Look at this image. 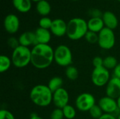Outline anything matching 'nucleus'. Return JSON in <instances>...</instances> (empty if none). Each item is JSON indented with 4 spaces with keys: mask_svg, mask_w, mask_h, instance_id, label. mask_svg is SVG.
I'll list each match as a JSON object with an SVG mask.
<instances>
[{
    "mask_svg": "<svg viewBox=\"0 0 120 119\" xmlns=\"http://www.w3.org/2000/svg\"><path fill=\"white\" fill-rule=\"evenodd\" d=\"M54 61V50L49 44L37 43L31 49V64L38 69H44Z\"/></svg>",
    "mask_w": 120,
    "mask_h": 119,
    "instance_id": "1",
    "label": "nucleus"
},
{
    "mask_svg": "<svg viewBox=\"0 0 120 119\" xmlns=\"http://www.w3.org/2000/svg\"><path fill=\"white\" fill-rule=\"evenodd\" d=\"M30 97L35 105L39 107H46L53 102V92L48 86L39 84L31 89Z\"/></svg>",
    "mask_w": 120,
    "mask_h": 119,
    "instance_id": "2",
    "label": "nucleus"
},
{
    "mask_svg": "<svg viewBox=\"0 0 120 119\" xmlns=\"http://www.w3.org/2000/svg\"><path fill=\"white\" fill-rule=\"evenodd\" d=\"M87 22L81 18H74L68 22L67 36L72 41H77L85 36L88 32Z\"/></svg>",
    "mask_w": 120,
    "mask_h": 119,
    "instance_id": "3",
    "label": "nucleus"
},
{
    "mask_svg": "<svg viewBox=\"0 0 120 119\" xmlns=\"http://www.w3.org/2000/svg\"><path fill=\"white\" fill-rule=\"evenodd\" d=\"M11 61L16 68H23L31 64V49L28 47L19 46L13 49Z\"/></svg>",
    "mask_w": 120,
    "mask_h": 119,
    "instance_id": "4",
    "label": "nucleus"
},
{
    "mask_svg": "<svg viewBox=\"0 0 120 119\" xmlns=\"http://www.w3.org/2000/svg\"><path fill=\"white\" fill-rule=\"evenodd\" d=\"M72 51L68 46L61 44L54 49V61L58 65L68 67L72 65Z\"/></svg>",
    "mask_w": 120,
    "mask_h": 119,
    "instance_id": "5",
    "label": "nucleus"
},
{
    "mask_svg": "<svg viewBox=\"0 0 120 119\" xmlns=\"http://www.w3.org/2000/svg\"><path fill=\"white\" fill-rule=\"evenodd\" d=\"M98 44L103 50H110L115 44V35L112 29L104 27L98 33Z\"/></svg>",
    "mask_w": 120,
    "mask_h": 119,
    "instance_id": "6",
    "label": "nucleus"
},
{
    "mask_svg": "<svg viewBox=\"0 0 120 119\" xmlns=\"http://www.w3.org/2000/svg\"><path fill=\"white\" fill-rule=\"evenodd\" d=\"M110 79L109 70L103 66L94 68L91 74V81L93 84L97 87L106 86Z\"/></svg>",
    "mask_w": 120,
    "mask_h": 119,
    "instance_id": "7",
    "label": "nucleus"
},
{
    "mask_svg": "<svg viewBox=\"0 0 120 119\" xmlns=\"http://www.w3.org/2000/svg\"><path fill=\"white\" fill-rule=\"evenodd\" d=\"M95 105L94 96L89 93H83L79 95L75 100V107L80 112H89Z\"/></svg>",
    "mask_w": 120,
    "mask_h": 119,
    "instance_id": "8",
    "label": "nucleus"
},
{
    "mask_svg": "<svg viewBox=\"0 0 120 119\" xmlns=\"http://www.w3.org/2000/svg\"><path fill=\"white\" fill-rule=\"evenodd\" d=\"M98 105L101 107L104 114L115 115V114L117 111H120L118 109L117 100L108 97L107 95L101 97L99 100Z\"/></svg>",
    "mask_w": 120,
    "mask_h": 119,
    "instance_id": "9",
    "label": "nucleus"
},
{
    "mask_svg": "<svg viewBox=\"0 0 120 119\" xmlns=\"http://www.w3.org/2000/svg\"><path fill=\"white\" fill-rule=\"evenodd\" d=\"M69 93L64 88H61L53 93V103L56 108L62 109L69 105Z\"/></svg>",
    "mask_w": 120,
    "mask_h": 119,
    "instance_id": "10",
    "label": "nucleus"
},
{
    "mask_svg": "<svg viewBox=\"0 0 120 119\" xmlns=\"http://www.w3.org/2000/svg\"><path fill=\"white\" fill-rule=\"evenodd\" d=\"M4 27L8 34L17 33L20 28V20L18 17L13 13L8 14L4 20Z\"/></svg>",
    "mask_w": 120,
    "mask_h": 119,
    "instance_id": "11",
    "label": "nucleus"
},
{
    "mask_svg": "<svg viewBox=\"0 0 120 119\" xmlns=\"http://www.w3.org/2000/svg\"><path fill=\"white\" fill-rule=\"evenodd\" d=\"M106 95L114 99H117L120 96V79L116 76L112 77L105 86Z\"/></svg>",
    "mask_w": 120,
    "mask_h": 119,
    "instance_id": "12",
    "label": "nucleus"
},
{
    "mask_svg": "<svg viewBox=\"0 0 120 119\" xmlns=\"http://www.w3.org/2000/svg\"><path fill=\"white\" fill-rule=\"evenodd\" d=\"M68 23L61 18H56L53 20L52 25L50 31L52 34L57 37H62L67 34Z\"/></svg>",
    "mask_w": 120,
    "mask_h": 119,
    "instance_id": "13",
    "label": "nucleus"
},
{
    "mask_svg": "<svg viewBox=\"0 0 120 119\" xmlns=\"http://www.w3.org/2000/svg\"><path fill=\"white\" fill-rule=\"evenodd\" d=\"M18 41L20 46L28 48L31 46H34L36 44H37L34 32L31 31L25 32L22 34H21L18 37Z\"/></svg>",
    "mask_w": 120,
    "mask_h": 119,
    "instance_id": "14",
    "label": "nucleus"
},
{
    "mask_svg": "<svg viewBox=\"0 0 120 119\" xmlns=\"http://www.w3.org/2000/svg\"><path fill=\"white\" fill-rule=\"evenodd\" d=\"M102 19L105 27L110 29H115L118 26V19L116 15L112 11H105L103 13Z\"/></svg>",
    "mask_w": 120,
    "mask_h": 119,
    "instance_id": "15",
    "label": "nucleus"
},
{
    "mask_svg": "<svg viewBox=\"0 0 120 119\" xmlns=\"http://www.w3.org/2000/svg\"><path fill=\"white\" fill-rule=\"evenodd\" d=\"M34 34L37 43L40 44H49L51 39V32L49 29H46L41 27H38Z\"/></svg>",
    "mask_w": 120,
    "mask_h": 119,
    "instance_id": "16",
    "label": "nucleus"
},
{
    "mask_svg": "<svg viewBox=\"0 0 120 119\" xmlns=\"http://www.w3.org/2000/svg\"><path fill=\"white\" fill-rule=\"evenodd\" d=\"M89 31L98 34L105 27L102 18H91L87 21Z\"/></svg>",
    "mask_w": 120,
    "mask_h": 119,
    "instance_id": "17",
    "label": "nucleus"
},
{
    "mask_svg": "<svg viewBox=\"0 0 120 119\" xmlns=\"http://www.w3.org/2000/svg\"><path fill=\"white\" fill-rule=\"evenodd\" d=\"M13 7L20 13H26L32 8L31 0H12Z\"/></svg>",
    "mask_w": 120,
    "mask_h": 119,
    "instance_id": "18",
    "label": "nucleus"
},
{
    "mask_svg": "<svg viewBox=\"0 0 120 119\" xmlns=\"http://www.w3.org/2000/svg\"><path fill=\"white\" fill-rule=\"evenodd\" d=\"M36 11L42 17H46L51 11V4L46 0H41V1L37 3Z\"/></svg>",
    "mask_w": 120,
    "mask_h": 119,
    "instance_id": "19",
    "label": "nucleus"
},
{
    "mask_svg": "<svg viewBox=\"0 0 120 119\" xmlns=\"http://www.w3.org/2000/svg\"><path fill=\"white\" fill-rule=\"evenodd\" d=\"M63 81L62 78L59 76H54L50 79L47 86H49L50 90L53 93L57 90L63 88Z\"/></svg>",
    "mask_w": 120,
    "mask_h": 119,
    "instance_id": "20",
    "label": "nucleus"
},
{
    "mask_svg": "<svg viewBox=\"0 0 120 119\" xmlns=\"http://www.w3.org/2000/svg\"><path fill=\"white\" fill-rule=\"evenodd\" d=\"M12 64L11 58L7 55H1L0 56V72L4 73L7 72L10 69Z\"/></svg>",
    "mask_w": 120,
    "mask_h": 119,
    "instance_id": "21",
    "label": "nucleus"
},
{
    "mask_svg": "<svg viewBox=\"0 0 120 119\" xmlns=\"http://www.w3.org/2000/svg\"><path fill=\"white\" fill-rule=\"evenodd\" d=\"M118 62L117 59L111 55L107 56L103 59V67L108 70L114 69L117 65Z\"/></svg>",
    "mask_w": 120,
    "mask_h": 119,
    "instance_id": "22",
    "label": "nucleus"
},
{
    "mask_svg": "<svg viewBox=\"0 0 120 119\" xmlns=\"http://www.w3.org/2000/svg\"><path fill=\"white\" fill-rule=\"evenodd\" d=\"M65 76L69 80L75 81L79 76V72L75 67L70 65L65 69Z\"/></svg>",
    "mask_w": 120,
    "mask_h": 119,
    "instance_id": "23",
    "label": "nucleus"
},
{
    "mask_svg": "<svg viewBox=\"0 0 120 119\" xmlns=\"http://www.w3.org/2000/svg\"><path fill=\"white\" fill-rule=\"evenodd\" d=\"M64 117L67 119H73L76 116V109L70 105H66L62 109Z\"/></svg>",
    "mask_w": 120,
    "mask_h": 119,
    "instance_id": "24",
    "label": "nucleus"
},
{
    "mask_svg": "<svg viewBox=\"0 0 120 119\" xmlns=\"http://www.w3.org/2000/svg\"><path fill=\"white\" fill-rule=\"evenodd\" d=\"M91 116L94 119H99L103 114V112L98 106V105H95L89 112Z\"/></svg>",
    "mask_w": 120,
    "mask_h": 119,
    "instance_id": "25",
    "label": "nucleus"
},
{
    "mask_svg": "<svg viewBox=\"0 0 120 119\" xmlns=\"http://www.w3.org/2000/svg\"><path fill=\"white\" fill-rule=\"evenodd\" d=\"M52 22H53V20H51L50 18L47 16L42 17L41 18H40L39 21V27L50 30L51 27L52 25Z\"/></svg>",
    "mask_w": 120,
    "mask_h": 119,
    "instance_id": "26",
    "label": "nucleus"
},
{
    "mask_svg": "<svg viewBox=\"0 0 120 119\" xmlns=\"http://www.w3.org/2000/svg\"><path fill=\"white\" fill-rule=\"evenodd\" d=\"M84 38L87 42L90 43H98V34L91 32V31H88Z\"/></svg>",
    "mask_w": 120,
    "mask_h": 119,
    "instance_id": "27",
    "label": "nucleus"
},
{
    "mask_svg": "<svg viewBox=\"0 0 120 119\" xmlns=\"http://www.w3.org/2000/svg\"><path fill=\"white\" fill-rule=\"evenodd\" d=\"M65 118L63 110L61 109L56 108L51 114L50 119H63Z\"/></svg>",
    "mask_w": 120,
    "mask_h": 119,
    "instance_id": "28",
    "label": "nucleus"
},
{
    "mask_svg": "<svg viewBox=\"0 0 120 119\" xmlns=\"http://www.w3.org/2000/svg\"><path fill=\"white\" fill-rule=\"evenodd\" d=\"M0 119H15V117L8 110L1 109L0 110Z\"/></svg>",
    "mask_w": 120,
    "mask_h": 119,
    "instance_id": "29",
    "label": "nucleus"
},
{
    "mask_svg": "<svg viewBox=\"0 0 120 119\" xmlns=\"http://www.w3.org/2000/svg\"><path fill=\"white\" fill-rule=\"evenodd\" d=\"M7 43H8V46L10 48H13V49H15L18 46H20L18 39H17L15 37H13V36H11V37L8 38V39L7 41Z\"/></svg>",
    "mask_w": 120,
    "mask_h": 119,
    "instance_id": "30",
    "label": "nucleus"
},
{
    "mask_svg": "<svg viewBox=\"0 0 120 119\" xmlns=\"http://www.w3.org/2000/svg\"><path fill=\"white\" fill-rule=\"evenodd\" d=\"M92 63H93L94 68L102 67L103 66V59L100 56H96L93 59Z\"/></svg>",
    "mask_w": 120,
    "mask_h": 119,
    "instance_id": "31",
    "label": "nucleus"
},
{
    "mask_svg": "<svg viewBox=\"0 0 120 119\" xmlns=\"http://www.w3.org/2000/svg\"><path fill=\"white\" fill-rule=\"evenodd\" d=\"M91 18H102L103 13L98 9H93L90 11Z\"/></svg>",
    "mask_w": 120,
    "mask_h": 119,
    "instance_id": "32",
    "label": "nucleus"
},
{
    "mask_svg": "<svg viewBox=\"0 0 120 119\" xmlns=\"http://www.w3.org/2000/svg\"><path fill=\"white\" fill-rule=\"evenodd\" d=\"M113 72H114V76H116L120 79V62L117 64L116 67L113 69Z\"/></svg>",
    "mask_w": 120,
    "mask_h": 119,
    "instance_id": "33",
    "label": "nucleus"
},
{
    "mask_svg": "<svg viewBox=\"0 0 120 119\" xmlns=\"http://www.w3.org/2000/svg\"><path fill=\"white\" fill-rule=\"evenodd\" d=\"M99 119H117V117L113 114H104Z\"/></svg>",
    "mask_w": 120,
    "mask_h": 119,
    "instance_id": "34",
    "label": "nucleus"
},
{
    "mask_svg": "<svg viewBox=\"0 0 120 119\" xmlns=\"http://www.w3.org/2000/svg\"><path fill=\"white\" fill-rule=\"evenodd\" d=\"M30 119H42L41 117H40L39 116H38L37 114H32L31 116H30Z\"/></svg>",
    "mask_w": 120,
    "mask_h": 119,
    "instance_id": "35",
    "label": "nucleus"
},
{
    "mask_svg": "<svg viewBox=\"0 0 120 119\" xmlns=\"http://www.w3.org/2000/svg\"><path fill=\"white\" fill-rule=\"evenodd\" d=\"M117 105H118V109L120 111V96L117 99Z\"/></svg>",
    "mask_w": 120,
    "mask_h": 119,
    "instance_id": "36",
    "label": "nucleus"
},
{
    "mask_svg": "<svg viewBox=\"0 0 120 119\" xmlns=\"http://www.w3.org/2000/svg\"><path fill=\"white\" fill-rule=\"evenodd\" d=\"M32 1H34V2H36V3H37V2H39V1H41V0H31Z\"/></svg>",
    "mask_w": 120,
    "mask_h": 119,
    "instance_id": "37",
    "label": "nucleus"
},
{
    "mask_svg": "<svg viewBox=\"0 0 120 119\" xmlns=\"http://www.w3.org/2000/svg\"><path fill=\"white\" fill-rule=\"evenodd\" d=\"M117 119H120V112L119 113V114L117 116Z\"/></svg>",
    "mask_w": 120,
    "mask_h": 119,
    "instance_id": "38",
    "label": "nucleus"
},
{
    "mask_svg": "<svg viewBox=\"0 0 120 119\" xmlns=\"http://www.w3.org/2000/svg\"><path fill=\"white\" fill-rule=\"evenodd\" d=\"M117 1H120V0H117Z\"/></svg>",
    "mask_w": 120,
    "mask_h": 119,
    "instance_id": "39",
    "label": "nucleus"
},
{
    "mask_svg": "<svg viewBox=\"0 0 120 119\" xmlns=\"http://www.w3.org/2000/svg\"><path fill=\"white\" fill-rule=\"evenodd\" d=\"M73 1H77V0H73Z\"/></svg>",
    "mask_w": 120,
    "mask_h": 119,
    "instance_id": "40",
    "label": "nucleus"
}]
</instances>
